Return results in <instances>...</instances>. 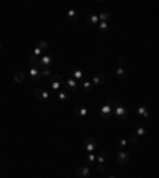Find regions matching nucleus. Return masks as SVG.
<instances>
[{
	"label": "nucleus",
	"instance_id": "6e6552de",
	"mask_svg": "<svg viewBox=\"0 0 159 178\" xmlns=\"http://www.w3.org/2000/svg\"><path fill=\"white\" fill-rule=\"evenodd\" d=\"M29 73H30V78H32V81H40V80H42V77H40V70L37 69V67H30Z\"/></svg>",
	"mask_w": 159,
	"mask_h": 178
},
{
	"label": "nucleus",
	"instance_id": "393cba45",
	"mask_svg": "<svg viewBox=\"0 0 159 178\" xmlns=\"http://www.w3.org/2000/svg\"><path fill=\"white\" fill-rule=\"evenodd\" d=\"M99 29H100L102 32H105V30L108 29V22H104V21H100V22H99Z\"/></svg>",
	"mask_w": 159,
	"mask_h": 178
},
{
	"label": "nucleus",
	"instance_id": "7c9ffc66",
	"mask_svg": "<svg viewBox=\"0 0 159 178\" xmlns=\"http://www.w3.org/2000/svg\"><path fill=\"white\" fill-rule=\"evenodd\" d=\"M97 170L99 172H104L105 170V165H97Z\"/></svg>",
	"mask_w": 159,
	"mask_h": 178
},
{
	"label": "nucleus",
	"instance_id": "2eb2a0df",
	"mask_svg": "<svg viewBox=\"0 0 159 178\" xmlns=\"http://www.w3.org/2000/svg\"><path fill=\"white\" fill-rule=\"evenodd\" d=\"M75 115H77V116H80V118L86 116V115H88V110H86V107H77V108H75Z\"/></svg>",
	"mask_w": 159,
	"mask_h": 178
},
{
	"label": "nucleus",
	"instance_id": "bb28decb",
	"mask_svg": "<svg viewBox=\"0 0 159 178\" xmlns=\"http://www.w3.org/2000/svg\"><path fill=\"white\" fill-rule=\"evenodd\" d=\"M137 140H138V137L132 132V134L129 135V140H127V142H130V143H137Z\"/></svg>",
	"mask_w": 159,
	"mask_h": 178
},
{
	"label": "nucleus",
	"instance_id": "f3484780",
	"mask_svg": "<svg viewBox=\"0 0 159 178\" xmlns=\"http://www.w3.org/2000/svg\"><path fill=\"white\" fill-rule=\"evenodd\" d=\"M97 16H99V21H104V22H107V19H110V18H111V13L104 11V13H99Z\"/></svg>",
	"mask_w": 159,
	"mask_h": 178
},
{
	"label": "nucleus",
	"instance_id": "473e14b6",
	"mask_svg": "<svg viewBox=\"0 0 159 178\" xmlns=\"http://www.w3.org/2000/svg\"><path fill=\"white\" fill-rule=\"evenodd\" d=\"M0 51H2V43H0Z\"/></svg>",
	"mask_w": 159,
	"mask_h": 178
},
{
	"label": "nucleus",
	"instance_id": "2f4dec72",
	"mask_svg": "<svg viewBox=\"0 0 159 178\" xmlns=\"http://www.w3.org/2000/svg\"><path fill=\"white\" fill-rule=\"evenodd\" d=\"M107 178H116V176H113V175H110V176H107Z\"/></svg>",
	"mask_w": 159,
	"mask_h": 178
},
{
	"label": "nucleus",
	"instance_id": "1a4fd4ad",
	"mask_svg": "<svg viewBox=\"0 0 159 178\" xmlns=\"http://www.w3.org/2000/svg\"><path fill=\"white\" fill-rule=\"evenodd\" d=\"M92 83L96 84V86H99V84H104L105 83V75L104 73H97L92 77Z\"/></svg>",
	"mask_w": 159,
	"mask_h": 178
},
{
	"label": "nucleus",
	"instance_id": "a211bd4d",
	"mask_svg": "<svg viewBox=\"0 0 159 178\" xmlns=\"http://www.w3.org/2000/svg\"><path fill=\"white\" fill-rule=\"evenodd\" d=\"M116 73H118V78H119V80H126V78H127V72H126L123 67H118V72H116Z\"/></svg>",
	"mask_w": 159,
	"mask_h": 178
},
{
	"label": "nucleus",
	"instance_id": "0eeeda50",
	"mask_svg": "<svg viewBox=\"0 0 159 178\" xmlns=\"http://www.w3.org/2000/svg\"><path fill=\"white\" fill-rule=\"evenodd\" d=\"M107 159H108V153H107V151H100V153L96 156V162H97V165H105Z\"/></svg>",
	"mask_w": 159,
	"mask_h": 178
},
{
	"label": "nucleus",
	"instance_id": "f257e3e1",
	"mask_svg": "<svg viewBox=\"0 0 159 178\" xmlns=\"http://www.w3.org/2000/svg\"><path fill=\"white\" fill-rule=\"evenodd\" d=\"M111 113H113V99H110V97H107L105 99V104L100 107V118L102 119H108L110 116H111Z\"/></svg>",
	"mask_w": 159,
	"mask_h": 178
},
{
	"label": "nucleus",
	"instance_id": "aec40b11",
	"mask_svg": "<svg viewBox=\"0 0 159 178\" xmlns=\"http://www.w3.org/2000/svg\"><path fill=\"white\" fill-rule=\"evenodd\" d=\"M88 21H89L91 26H97V24H99V16H97V14H91V16L88 18Z\"/></svg>",
	"mask_w": 159,
	"mask_h": 178
},
{
	"label": "nucleus",
	"instance_id": "4be33fe9",
	"mask_svg": "<svg viewBox=\"0 0 159 178\" xmlns=\"http://www.w3.org/2000/svg\"><path fill=\"white\" fill-rule=\"evenodd\" d=\"M51 75H53V73H51L50 69H42V70H40V77H51Z\"/></svg>",
	"mask_w": 159,
	"mask_h": 178
},
{
	"label": "nucleus",
	"instance_id": "c756f323",
	"mask_svg": "<svg viewBox=\"0 0 159 178\" xmlns=\"http://www.w3.org/2000/svg\"><path fill=\"white\" fill-rule=\"evenodd\" d=\"M67 16H69V18H77V11H75V10H69Z\"/></svg>",
	"mask_w": 159,
	"mask_h": 178
},
{
	"label": "nucleus",
	"instance_id": "ddd939ff",
	"mask_svg": "<svg viewBox=\"0 0 159 178\" xmlns=\"http://www.w3.org/2000/svg\"><path fill=\"white\" fill-rule=\"evenodd\" d=\"M50 89L53 92H58L59 89H62V81H50Z\"/></svg>",
	"mask_w": 159,
	"mask_h": 178
},
{
	"label": "nucleus",
	"instance_id": "20e7f679",
	"mask_svg": "<svg viewBox=\"0 0 159 178\" xmlns=\"http://www.w3.org/2000/svg\"><path fill=\"white\" fill-rule=\"evenodd\" d=\"M129 161H130V154L127 151H118L116 153V162L119 165H126Z\"/></svg>",
	"mask_w": 159,
	"mask_h": 178
},
{
	"label": "nucleus",
	"instance_id": "412c9836",
	"mask_svg": "<svg viewBox=\"0 0 159 178\" xmlns=\"http://www.w3.org/2000/svg\"><path fill=\"white\" fill-rule=\"evenodd\" d=\"M145 132H146V127H145V126H138V127H137V132H134V134H135L137 137H138V135L142 137V135H145Z\"/></svg>",
	"mask_w": 159,
	"mask_h": 178
},
{
	"label": "nucleus",
	"instance_id": "a878e982",
	"mask_svg": "<svg viewBox=\"0 0 159 178\" xmlns=\"http://www.w3.org/2000/svg\"><path fill=\"white\" fill-rule=\"evenodd\" d=\"M127 143H129V142H127L126 138H119L118 142H116V145H118V146H121V148H124V146H126Z\"/></svg>",
	"mask_w": 159,
	"mask_h": 178
},
{
	"label": "nucleus",
	"instance_id": "c85d7f7f",
	"mask_svg": "<svg viewBox=\"0 0 159 178\" xmlns=\"http://www.w3.org/2000/svg\"><path fill=\"white\" fill-rule=\"evenodd\" d=\"M83 88H85L86 91H92V84H91V81H85V83H83Z\"/></svg>",
	"mask_w": 159,
	"mask_h": 178
},
{
	"label": "nucleus",
	"instance_id": "4468645a",
	"mask_svg": "<svg viewBox=\"0 0 159 178\" xmlns=\"http://www.w3.org/2000/svg\"><path fill=\"white\" fill-rule=\"evenodd\" d=\"M72 77L77 78V80H81V78H85V73H83V70L73 67V69H72Z\"/></svg>",
	"mask_w": 159,
	"mask_h": 178
},
{
	"label": "nucleus",
	"instance_id": "7ed1b4c3",
	"mask_svg": "<svg viewBox=\"0 0 159 178\" xmlns=\"http://www.w3.org/2000/svg\"><path fill=\"white\" fill-rule=\"evenodd\" d=\"M83 148H85L88 153H94V151H96V148H97V140H96V138H92V137L86 138L85 142H83Z\"/></svg>",
	"mask_w": 159,
	"mask_h": 178
},
{
	"label": "nucleus",
	"instance_id": "9b49d317",
	"mask_svg": "<svg viewBox=\"0 0 159 178\" xmlns=\"http://www.w3.org/2000/svg\"><path fill=\"white\" fill-rule=\"evenodd\" d=\"M64 83H65V88H67L69 91H73V89H77V81H75L73 78H65L64 80Z\"/></svg>",
	"mask_w": 159,
	"mask_h": 178
},
{
	"label": "nucleus",
	"instance_id": "9d476101",
	"mask_svg": "<svg viewBox=\"0 0 159 178\" xmlns=\"http://www.w3.org/2000/svg\"><path fill=\"white\" fill-rule=\"evenodd\" d=\"M135 111H137V115H140V116H143V118H149V110H148L145 105L137 107V108H135Z\"/></svg>",
	"mask_w": 159,
	"mask_h": 178
},
{
	"label": "nucleus",
	"instance_id": "f03ea898",
	"mask_svg": "<svg viewBox=\"0 0 159 178\" xmlns=\"http://www.w3.org/2000/svg\"><path fill=\"white\" fill-rule=\"evenodd\" d=\"M113 113L119 119H126L127 118V110L121 105V102H118V100H113Z\"/></svg>",
	"mask_w": 159,
	"mask_h": 178
},
{
	"label": "nucleus",
	"instance_id": "423d86ee",
	"mask_svg": "<svg viewBox=\"0 0 159 178\" xmlns=\"http://www.w3.org/2000/svg\"><path fill=\"white\" fill-rule=\"evenodd\" d=\"M75 173H77L78 178H86L91 175V168L88 165H83V167H78L77 170H75Z\"/></svg>",
	"mask_w": 159,
	"mask_h": 178
},
{
	"label": "nucleus",
	"instance_id": "cd10ccee",
	"mask_svg": "<svg viewBox=\"0 0 159 178\" xmlns=\"http://www.w3.org/2000/svg\"><path fill=\"white\" fill-rule=\"evenodd\" d=\"M88 162H89V164H94V162H96V154H94V153H89V154H88Z\"/></svg>",
	"mask_w": 159,
	"mask_h": 178
},
{
	"label": "nucleus",
	"instance_id": "6ab92c4d",
	"mask_svg": "<svg viewBox=\"0 0 159 178\" xmlns=\"http://www.w3.org/2000/svg\"><path fill=\"white\" fill-rule=\"evenodd\" d=\"M37 48H40V49H42V51L45 53V51H48V48H50V45L46 43V42H43V40H40L38 43H37Z\"/></svg>",
	"mask_w": 159,
	"mask_h": 178
},
{
	"label": "nucleus",
	"instance_id": "dca6fc26",
	"mask_svg": "<svg viewBox=\"0 0 159 178\" xmlns=\"http://www.w3.org/2000/svg\"><path fill=\"white\" fill-rule=\"evenodd\" d=\"M24 78H26L24 72H16V73H14V78H13V80H14L16 83H22V81H24Z\"/></svg>",
	"mask_w": 159,
	"mask_h": 178
},
{
	"label": "nucleus",
	"instance_id": "f8f14e48",
	"mask_svg": "<svg viewBox=\"0 0 159 178\" xmlns=\"http://www.w3.org/2000/svg\"><path fill=\"white\" fill-rule=\"evenodd\" d=\"M69 92H70V91H69L67 88H62L61 91H58V97H59V100H61V102L67 100V99H69Z\"/></svg>",
	"mask_w": 159,
	"mask_h": 178
},
{
	"label": "nucleus",
	"instance_id": "5701e85b",
	"mask_svg": "<svg viewBox=\"0 0 159 178\" xmlns=\"http://www.w3.org/2000/svg\"><path fill=\"white\" fill-rule=\"evenodd\" d=\"M50 78H51L50 81H64V80H62V77H61L59 73H53V75H51Z\"/></svg>",
	"mask_w": 159,
	"mask_h": 178
},
{
	"label": "nucleus",
	"instance_id": "b1692460",
	"mask_svg": "<svg viewBox=\"0 0 159 178\" xmlns=\"http://www.w3.org/2000/svg\"><path fill=\"white\" fill-rule=\"evenodd\" d=\"M124 64H126V57H124V56H119V57H118V67L124 69Z\"/></svg>",
	"mask_w": 159,
	"mask_h": 178
},
{
	"label": "nucleus",
	"instance_id": "39448f33",
	"mask_svg": "<svg viewBox=\"0 0 159 178\" xmlns=\"http://www.w3.org/2000/svg\"><path fill=\"white\" fill-rule=\"evenodd\" d=\"M34 96L38 100H48L50 99V92L46 91V88H37L34 91Z\"/></svg>",
	"mask_w": 159,
	"mask_h": 178
}]
</instances>
